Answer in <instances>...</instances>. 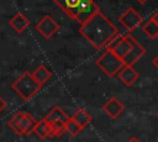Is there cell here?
<instances>
[{
	"mask_svg": "<svg viewBox=\"0 0 158 142\" xmlns=\"http://www.w3.org/2000/svg\"><path fill=\"white\" fill-rule=\"evenodd\" d=\"M79 32L94 48L105 49L107 42L118 32V30L101 11H99L80 25Z\"/></svg>",
	"mask_w": 158,
	"mask_h": 142,
	"instance_id": "obj_1",
	"label": "cell"
},
{
	"mask_svg": "<svg viewBox=\"0 0 158 142\" xmlns=\"http://www.w3.org/2000/svg\"><path fill=\"white\" fill-rule=\"evenodd\" d=\"M41 88L42 85L33 78L31 72H23L11 84V89L25 101L32 99L41 90Z\"/></svg>",
	"mask_w": 158,
	"mask_h": 142,
	"instance_id": "obj_2",
	"label": "cell"
},
{
	"mask_svg": "<svg viewBox=\"0 0 158 142\" xmlns=\"http://www.w3.org/2000/svg\"><path fill=\"white\" fill-rule=\"evenodd\" d=\"M36 122L37 121L35 120V117L31 114L19 111L9 119L7 125L15 133L21 135V136H27L33 131Z\"/></svg>",
	"mask_w": 158,
	"mask_h": 142,
	"instance_id": "obj_3",
	"label": "cell"
},
{
	"mask_svg": "<svg viewBox=\"0 0 158 142\" xmlns=\"http://www.w3.org/2000/svg\"><path fill=\"white\" fill-rule=\"evenodd\" d=\"M96 65L109 77H114L117 74V72L125 65L123 61L117 57L114 51L111 49H104V53L96 59Z\"/></svg>",
	"mask_w": 158,
	"mask_h": 142,
	"instance_id": "obj_4",
	"label": "cell"
},
{
	"mask_svg": "<svg viewBox=\"0 0 158 142\" xmlns=\"http://www.w3.org/2000/svg\"><path fill=\"white\" fill-rule=\"evenodd\" d=\"M99 11H100V9H99L98 4L94 2V0H80L78 2V5L75 6V9L68 16L81 25Z\"/></svg>",
	"mask_w": 158,
	"mask_h": 142,
	"instance_id": "obj_5",
	"label": "cell"
},
{
	"mask_svg": "<svg viewBox=\"0 0 158 142\" xmlns=\"http://www.w3.org/2000/svg\"><path fill=\"white\" fill-rule=\"evenodd\" d=\"M60 28V25L52 17V16H44L42 17L38 23L36 25L37 32L46 40H51Z\"/></svg>",
	"mask_w": 158,
	"mask_h": 142,
	"instance_id": "obj_6",
	"label": "cell"
},
{
	"mask_svg": "<svg viewBox=\"0 0 158 142\" xmlns=\"http://www.w3.org/2000/svg\"><path fill=\"white\" fill-rule=\"evenodd\" d=\"M118 21L127 30V31H133L136 30L142 22L143 19L142 16L133 9V7H127L120 16H118Z\"/></svg>",
	"mask_w": 158,
	"mask_h": 142,
	"instance_id": "obj_7",
	"label": "cell"
},
{
	"mask_svg": "<svg viewBox=\"0 0 158 142\" xmlns=\"http://www.w3.org/2000/svg\"><path fill=\"white\" fill-rule=\"evenodd\" d=\"M130 38V43H131V48L128 51V53L122 58L123 64L125 65H133L135 63H137L144 54H146V48L143 46H141L136 38H133L132 36L128 35Z\"/></svg>",
	"mask_w": 158,
	"mask_h": 142,
	"instance_id": "obj_8",
	"label": "cell"
},
{
	"mask_svg": "<svg viewBox=\"0 0 158 142\" xmlns=\"http://www.w3.org/2000/svg\"><path fill=\"white\" fill-rule=\"evenodd\" d=\"M102 110L104 112L111 117V119H117L125 110V105L122 104V101L120 99H117L116 96H111L110 99H107V101L102 105Z\"/></svg>",
	"mask_w": 158,
	"mask_h": 142,
	"instance_id": "obj_9",
	"label": "cell"
},
{
	"mask_svg": "<svg viewBox=\"0 0 158 142\" xmlns=\"http://www.w3.org/2000/svg\"><path fill=\"white\" fill-rule=\"evenodd\" d=\"M120 79V81L126 85V86H131L133 85L137 79L139 78V73L133 68V65H123L116 74Z\"/></svg>",
	"mask_w": 158,
	"mask_h": 142,
	"instance_id": "obj_10",
	"label": "cell"
},
{
	"mask_svg": "<svg viewBox=\"0 0 158 142\" xmlns=\"http://www.w3.org/2000/svg\"><path fill=\"white\" fill-rule=\"evenodd\" d=\"M10 26H11L17 33H22V32L30 26V20H28L22 12H17L14 17H11V20H10Z\"/></svg>",
	"mask_w": 158,
	"mask_h": 142,
	"instance_id": "obj_11",
	"label": "cell"
},
{
	"mask_svg": "<svg viewBox=\"0 0 158 142\" xmlns=\"http://www.w3.org/2000/svg\"><path fill=\"white\" fill-rule=\"evenodd\" d=\"M44 119H46L49 123L56 122V121H64V122H67L68 119H69V116H68V114H67L62 107L54 106L53 109H51V111L47 114V116H46Z\"/></svg>",
	"mask_w": 158,
	"mask_h": 142,
	"instance_id": "obj_12",
	"label": "cell"
},
{
	"mask_svg": "<svg viewBox=\"0 0 158 142\" xmlns=\"http://www.w3.org/2000/svg\"><path fill=\"white\" fill-rule=\"evenodd\" d=\"M35 135H37L40 138H47V137H51V123L46 120V119H42V120H38L33 127V131Z\"/></svg>",
	"mask_w": 158,
	"mask_h": 142,
	"instance_id": "obj_13",
	"label": "cell"
},
{
	"mask_svg": "<svg viewBox=\"0 0 158 142\" xmlns=\"http://www.w3.org/2000/svg\"><path fill=\"white\" fill-rule=\"evenodd\" d=\"M32 75H33V78L43 86V85L52 78V72H51L46 65L41 64V65H38V67L36 68V70L32 73Z\"/></svg>",
	"mask_w": 158,
	"mask_h": 142,
	"instance_id": "obj_14",
	"label": "cell"
},
{
	"mask_svg": "<svg viewBox=\"0 0 158 142\" xmlns=\"http://www.w3.org/2000/svg\"><path fill=\"white\" fill-rule=\"evenodd\" d=\"M72 119L75 120V121L80 125L81 128L86 127V126L91 122V116H90V114H89L85 109H83V107L78 109V110L74 112V115L72 116Z\"/></svg>",
	"mask_w": 158,
	"mask_h": 142,
	"instance_id": "obj_15",
	"label": "cell"
},
{
	"mask_svg": "<svg viewBox=\"0 0 158 142\" xmlns=\"http://www.w3.org/2000/svg\"><path fill=\"white\" fill-rule=\"evenodd\" d=\"M130 48H131V43H130L128 35H127V36H123V38L121 40V42H120L112 51H114V53H115L117 57H120V58L122 59V58L128 53Z\"/></svg>",
	"mask_w": 158,
	"mask_h": 142,
	"instance_id": "obj_16",
	"label": "cell"
},
{
	"mask_svg": "<svg viewBox=\"0 0 158 142\" xmlns=\"http://www.w3.org/2000/svg\"><path fill=\"white\" fill-rule=\"evenodd\" d=\"M53 1L59 9H62L67 15H69L75 9V6L80 0H53Z\"/></svg>",
	"mask_w": 158,
	"mask_h": 142,
	"instance_id": "obj_17",
	"label": "cell"
},
{
	"mask_svg": "<svg viewBox=\"0 0 158 142\" xmlns=\"http://www.w3.org/2000/svg\"><path fill=\"white\" fill-rule=\"evenodd\" d=\"M143 31L144 33L151 37V38H157L158 37V23H156L153 20H148L144 25H143Z\"/></svg>",
	"mask_w": 158,
	"mask_h": 142,
	"instance_id": "obj_18",
	"label": "cell"
},
{
	"mask_svg": "<svg viewBox=\"0 0 158 142\" xmlns=\"http://www.w3.org/2000/svg\"><path fill=\"white\" fill-rule=\"evenodd\" d=\"M64 130H65L70 136H77V135L80 133V131H81L83 128L80 127V125H79L75 120H73L72 117H69L68 121L65 122V127H64Z\"/></svg>",
	"mask_w": 158,
	"mask_h": 142,
	"instance_id": "obj_19",
	"label": "cell"
},
{
	"mask_svg": "<svg viewBox=\"0 0 158 142\" xmlns=\"http://www.w3.org/2000/svg\"><path fill=\"white\" fill-rule=\"evenodd\" d=\"M122 38H123V35H121L120 32H117V33H116V35H115V36H114V37L107 42V44H106L105 49H111V51H112V49H114V48H115V47L121 42V40H122Z\"/></svg>",
	"mask_w": 158,
	"mask_h": 142,
	"instance_id": "obj_20",
	"label": "cell"
},
{
	"mask_svg": "<svg viewBox=\"0 0 158 142\" xmlns=\"http://www.w3.org/2000/svg\"><path fill=\"white\" fill-rule=\"evenodd\" d=\"M5 106H6V102L4 101V99L0 96V114H1V111L5 109Z\"/></svg>",
	"mask_w": 158,
	"mask_h": 142,
	"instance_id": "obj_21",
	"label": "cell"
},
{
	"mask_svg": "<svg viewBox=\"0 0 158 142\" xmlns=\"http://www.w3.org/2000/svg\"><path fill=\"white\" fill-rule=\"evenodd\" d=\"M152 64H153V67H156L158 69V54L152 59Z\"/></svg>",
	"mask_w": 158,
	"mask_h": 142,
	"instance_id": "obj_22",
	"label": "cell"
},
{
	"mask_svg": "<svg viewBox=\"0 0 158 142\" xmlns=\"http://www.w3.org/2000/svg\"><path fill=\"white\" fill-rule=\"evenodd\" d=\"M151 20H153L156 23H158V11H157V12H156V14H154L152 17H151Z\"/></svg>",
	"mask_w": 158,
	"mask_h": 142,
	"instance_id": "obj_23",
	"label": "cell"
},
{
	"mask_svg": "<svg viewBox=\"0 0 158 142\" xmlns=\"http://www.w3.org/2000/svg\"><path fill=\"white\" fill-rule=\"evenodd\" d=\"M126 142H141V141H139L137 137H131V138H128Z\"/></svg>",
	"mask_w": 158,
	"mask_h": 142,
	"instance_id": "obj_24",
	"label": "cell"
},
{
	"mask_svg": "<svg viewBox=\"0 0 158 142\" xmlns=\"http://www.w3.org/2000/svg\"><path fill=\"white\" fill-rule=\"evenodd\" d=\"M136 1H137L138 4H144V2H147L148 0H136Z\"/></svg>",
	"mask_w": 158,
	"mask_h": 142,
	"instance_id": "obj_25",
	"label": "cell"
},
{
	"mask_svg": "<svg viewBox=\"0 0 158 142\" xmlns=\"http://www.w3.org/2000/svg\"><path fill=\"white\" fill-rule=\"evenodd\" d=\"M157 38H158V37H157Z\"/></svg>",
	"mask_w": 158,
	"mask_h": 142,
	"instance_id": "obj_26",
	"label": "cell"
}]
</instances>
